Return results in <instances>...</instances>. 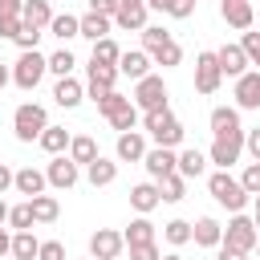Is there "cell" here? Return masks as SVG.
Segmentation results:
<instances>
[{"label":"cell","instance_id":"2","mask_svg":"<svg viewBox=\"0 0 260 260\" xmlns=\"http://www.w3.org/2000/svg\"><path fill=\"white\" fill-rule=\"evenodd\" d=\"M207 191H211V199H215L219 207H228L232 215L248 207V191H244V183H240V179H232L228 171H215V175L207 179Z\"/></svg>","mask_w":260,"mask_h":260},{"label":"cell","instance_id":"45","mask_svg":"<svg viewBox=\"0 0 260 260\" xmlns=\"http://www.w3.org/2000/svg\"><path fill=\"white\" fill-rule=\"evenodd\" d=\"M130 260H162V252H158L154 240L150 244H130Z\"/></svg>","mask_w":260,"mask_h":260},{"label":"cell","instance_id":"42","mask_svg":"<svg viewBox=\"0 0 260 260\" xmlns=\"http://www.w3.org/2000/svg\"><path fill=\"white\" fill-rule=\"evenodd\" d=\"M45 37V28H32V24H20V32H16V49L20 53H28V49H37V41Z\"/></svg>","mask_w":260,"mask_h":260},{"label":"cell","instance_id":"32","mask_svg":"<svg viewBox=\"0 0 260 260\" xmlns=\"http://www.w3.org/2000/svg\"><path fill=\"white\" fill-rule=\"evenodd\" d=\"M37 252H41V240L32 236V228L28 232H12V256L16 260H37Z\"/></svg>","mask_w":260,"mask_h":260},{"label":"cell","instance_id":"61","mask_svg":"<svg viewBox=\"0 0 260 260\" xmlns=\"http://www.w3.org/2000/svg\"><path fill=\"white\" fill-rule=\"evenodd\" d=\"M256 256H260V240H256Z\"/></svg>","mask_w":260,"mask_h":260},{"label":"cell","instance_id":"37","mask_svg":"<svg viewBox=\"0 0 260 260\" xmlns=\"http://www.w3.org/2000/svg\"><path fill=\"white\" fill-rule=\"evenodd\" d=\"M150 61H154V65H162V69H175V65L183 61V49H179V41L171 37L167 45H158V49L150 53Z\"/></svg>","mask_w":260,"mask_h":260},{"label":"cell","instance_id":"17","mask_svg":"<svg viewBox=\"0 0 260 260\" xmlns=\"http://www.w3.org/2000/svg\"><path fill=\"white\" fill-rule=\"evenodd\" d=\"M215 61H219V69H223V77H240V73H248V53L240 49V45H223V49H215Z\"/></svg>","mask_w":260,"mask_h":260},{"label":"cell","instance_id":"53","mask_svg":"<svg viewBox=\"0 0 260 260\" xmlns=\"http://www.w3.org/2000/svg\"><path fill=\"white\" fill-rule=\"evenodd\" d=\"M252 252H236V248H228V244H219V252H215V260H248Z\"/></svg>","mask_w":260,"mask_h":260},{"label":"cell","instance_id":"51","mask_svg":"<svg viewBox=\"0 0 260 260\" xmlns=\"http://www.w3.org/2000/svg\"><path fill=\"white\" fill-rule=\"evenodd\" d=\"M244 150L260 162V126H256V130H244Z\"/></svg>","mask_w":260,"mask_h":260},{"label":"cell","instance_id":"60","mask_svg":"<svg viewBox=\"0 0 260 260\" xmlns=\"http://www.w3.org/2000/svg\"><path fill=\"white\" fill-rule=\"evenodd\" d=\"M118 4H138V0H118Z\"/></svg>","mask_w":260,"mask_h":260},{"label":"cell","instance_id":"1","mask_svg":"<svg viewBox=\"0 0 260 260\" xmlns=\"http://www.w3.org/2000/svg\"><path fill=\"white\" fill-rule=\"evenodd\" d=\"M45 126H49L45 106H37V102H20V106H16V114H12V134H16V142H37V138L45 134Z\"/></svg>","mask_w":260,"mask_h":260},{"label":"cell","instance_id":"20","mask_svg":"<svg viewBox=\"0 0 260 260\" xmlns=\"http://www.w3.org/2000/svg\"><path fill=\"white\" fill-rule=\"evenodd\" d=\"M150 65H154V61H150V53H146V49H130V53H122V57H118V73H126V77H134V81H138V77H146V73H150Z\"/></svg>","mask_w":260,"mask_h":260},{"label":"cell","instance_id":"3","mask_svg":"<svg viewBox=\"0 0 260 260\" xmlns=\"http://www.w3.org/2000/svg\"><path fill=\"white\" fill-rule=\"evenodd\" d=\"M142 126H146V134L154 138V146H179V142H183V122L171 114V106H167V110H150V114L142 118Z\"/></svg>","mask_w":260,"mask_h":260},{"label":"cell","instance_id":"58","mask_svg":"<svg viewBox=\"0 0 260 260\" xmlns=\"http://www.w3.org/2000/svg\"><path fill=\"white\" fill-rule=\"evenodd\" d=\"M252 199H256V215H252V219H256V228H260V195H252Z\"/></svg>","mask_w":260,"mask_h":260},{"label":"cell","instance_id":"38","mask_svg":"<svg viewBox=\"0 0 260 260\" xmlns=\"http://www.w3.org/2000/svg\"><path fill=\"white\" fill-rule=\"evenodd\" d=\"M162 240L175 244V248L191 244V223H187V219H171V223H162Z\"/></svg>","mask_w":260,"mask_h":260},{"label":"cell","instance_id":"7","mask_svg":"<svg viewBox=\"0 0 260 260\" xmlns=\"http://www.w3.org/2000/svg\"><path fill=\"white\" fill-rule=\"evenodd\" d=\"M240 154H244V130H236V134H215V142H211V150H207V158H211L219 171H228L232 162H240Z\"/></svg>","mask_w":260,"mask_h":260},{"label":"cell","instance_id":"24","mask_svg":"<svg viewBox=\"0 0 260 260\" xmlns=\"http://www.w3.org/2000/svg\"><path fill=\"white\" fill-rule=\"evenodd\" d=\"M37 142H41V150H45V154H69L73 134H69L65 126H45V134H41Z\"/></svg>","mask_w":260,"mask_h":260},{"label":"cell","instance_id":"15","mask_svg":"<svg viewBox=\"0 0 260 260\" xmlns=\"http://www.w3.org/2000/svg\"><path fill=\"white\" fill-rule=\"evenodd\" d=\"M53 102L61 106V110H77L81 102H85V85L69 73V77H57V85H53Z\"/></svg>","mask_w":260,"mask_h":260},{"label":"cell","instance_id":"29","mask_svg":"<svg viewBox=\"0 0 260 260\" xmlns=\"http://www.w3.org/2000/svg\"><path fill=\"white\" fill-rule=\"evenodd\" d=\"M69 158H73L77 167H89V162L98 158V142H93L89 134H73V142H69Z\"/></svg>","mask_w":260,"mask_h":260},{"label":"cell","instance_id":"22","mask_svg":"<svg viewBox=\"0 0 260 260\" xmlns=\"http://www.w3.org/2000/svg\"><path fill=\"white\" fill-rule=\"evenodd\" d=\"M146 12H150L146 0H138V4H122L118 16H114V24H118V28H130V32H142V28H146Z\"/></svg>","mask_w":260,"mask_h":260},{"label":"cell","instance_id":"31","mask_svg":"<svg viewBox=\"0 0 260 260\" xmlns=\"http://www.w3.org/2000/svg\"><path fill=\"white\" fill-rule=\"evenodd\" d=\"M110 16H102V12H85L81 16V37L85 41H102V37H110Z\"/></svg>","mask_w":260,"mask_h":260},{"label":"cell","instance_id":"23","mask_svg":"<svg viewBox=\"0 0 260 260\" xmlns=\"http://www.w3.org/2000/svg\"><path fill=\"white\" fill-rule=\"evenodd\" d=\"M207 122H211V134H236V130H244V126H240V110H236V106H215Z\"/></svg>","mask_w":260,"mask_h":260},{"label":"cell","instance_id":"10","mask_svg":"<svg viewBox=\"0 0 260 260\" xmlns=\"http://www.w3.org/2000/svg\"><path fill=\"white\" fill-rule=\"evenodd\" d=\"M122 248H126V236L114 232V228H98V232L89 236V256H93V260H118Z\"/></svg>","mask_w":260,"mask_h":260},{"label":"cell","instance_id":"9","mask_svg":"<svg viewBox=\"0 0 260 260\" xmlns=\"http://www.w3.org/2000/svg\"><path fill=\"white\" fill-rule=\"evenodd\" d=\"M45 179H49V187H57V191H69V187H77V179H81V167H77L69 154H53V162L45 167Z\"/></svg>","mask_w":260,"mask_h":260},{"label":"cell","instance_id":"6","mask_svg":"<svg viewBox=\"0 0 260 260\" xmlns=\"http://www.w3.org/2000/svg\"><path fill=\"white\" fill-rule=\"evenodd\" d=\"M45 73H49V57H41L37 49L20 53V57H16V65H12V81H16L20 89H37Z\"/></svg>","mask_w":260,"mask_h":260},{"label":"cell","instance_id":"36","mask_svg":"<svg viewBox=\"0 0 260 260\" xmlns=\"http://www.w3.org/2000/svg\"><path fill=\"white\" fill-rule=\"evenodd\" d=\"M118 57H122V49H118V41H114V37H102V41H93V53H89V61L118 65Z\"/></svg>","mask_w":260,"mask_h":260},{"label":"cell","instance_id":"56","mask_svg":"<svg viewBox=\"0 0 260 260\" xmlns=\"http://www.w3.org/2000/svg\"><path fill=\"white\" fill-rule=\"evenodd\" d=\"M8 81H12V69H8V65H4V61H0V89H4V85H8Z\"/></svg>","mask_w":260,"mask_h":260},{"label":"cell","instance_id":"30","mask_svg":"<svg viewBox=\"0 0 260 260\" xmlns=\"http://www.w3.org/2000/svg\"><path fill=\"white\" fill-rule=\"evenodd\" d=\"M154 183H158L162 203H179V199L187 195V179H183L179 171H171V175H162V179H154Z\"/></svg>","mask_w":260,"mask_h":260},{"label":"cell","instance_id":"19","mask_svg":"<svg viewBox=\"0 0 260 260\" xmlns=\"http://www.w3.org/2000/svg\"><path fill=\"white\" fill-rule=\"evenodd\" d=\"M158 203H162V195H158V183H154V179H150V183H134V187H130V207H134L138 215H150Z\"/></svg>","mask_w":260,"mask_h":260},{"label":"cell","instance_id":"40","mask_svg":"<svg viewBox=\"0 0 260 260\" xmlns=\"http://www.w3.org/2000/svg\"><path fill=\"white\" fill-rule=\"evenodd\" d=\"M138 37H142V49H146V53H154L158 45H167V41H171V32H167L162 24H146Z\"/></svg>","mask_w":260,"mask_h":260},{"label":"cell","instance_id":"47","mask_svg":"<svg viewBox=\"0 0 260 260\" xmlns=\"http://www.w3.org/2000/svg\"><path fill=\"white\" fill-rule=\"evenodd\" d=\"M240 49H244L248 61L256 65V57H260V32H244V37H240Z\"/></svg>","mask_w":260,"mask_h":260},{"label":"cell","instance_id":"18","mask_svg":"<svg viewBox=\"0 0 260 260\" xmlns=\"http://www.w3.org/2000/svg\"><path fill=\"white\" fill-rule=\"evenodd\" d=\"M191 240H195L199 248H219V244H223V223L211 219V215H199V219L191 223Z\"/></svg>","mask_w":260,"mask_h":260},{"label":"cell","instance_id":"14","mask_svg":"<svg viewBox=\"0 0 260 260\" xmlns=\"http://www.w3.org/2000/svg\"><path fill=\"white\" fill-rule=\"evenodd\" d=\"M219 16H223V24H232V28H240V32H248L252 20H256L252 0H219Z\"/></svg>","mask_w":260,"mask_h":260},{"label":"cell","instance_id":"54","mask_svg":"<svg viewBox=\"0 0 260 260\" xmlns=\"http://www.w3.org/2000/svg\"><path fill=\"white\" fill-rule=\"evenodd\" d=\"M0 256H12V236L0 228Z\"/></svg>","mask_w":260,"mask_h":260},{"label":"cell","instance_id":"21","mask_svg":"<svg viewBox=\"0 0 260 260\" xmlns=\"http://www.w3.org/2000/svg\"><path fill=\"white\" fill-rule=\"evenodd\" d=\"M24 199H32V195H45V187H49V179H45V171H37V167H20L16 171V183H12Z\"/></svg>","mask_w":260,"mask_h":260},{"label":"cell","instance_id":"49","mask_svg":"<svg viewBox=\"0 0 260 260\" xmlns=\"http://www.w3.org/2000/svg\"><path fill=\"white\" fill-rule=\"evenodd\" d=\"M20 24H24L20 16H0V37H4V41H16V32H20Z\"/></svg>","mask_w":260,"mask_h":260},{"label":"cell","instance_id":"59","mask_svg":"<svg viewBox=\"0 0 260 260\" xmlns=\"http://www.w3.org/2000/svg\"><path fill=\"white\" fill-rule=\"evenodd\" d=\"M162 260H183V256H179V252H167V256H162Z\"/></svg>","mask_w":260,"mask_h":260},{"label":"cell","instance_id":"25","mask_svg":"<svg viewBox=\"0 0 260 260\" xmlns=\"http://www.w3.org/2000/svg\"><path fill=\"white\" fill-rule=\"evenodd\" d=\"M53 16H57V12L49 8V0H24V12H20L24 24H32V28H49Z\"/></svg>","mask_w":260,"mask_h":260},{"label":"cell","instance_id":"4","mask_svg":"<svg viewBox=\"0 0 260 260\" xmlns=\"http://www.w3.org/2000/svg\"><path fill=\"white\" fill-rule=\"evenodd\" d=\"M130 98H134V106H138L142 114H150V110H167V98H171V93H167V81H162L158 73H146V77L134 81V93H130Z\"/></svg>","mask_w":260,"mask_h":260},{"label":"cell","instance_id":"48","mask_svg":"<svg viewBox=\"0 0 260 260\" xmlns=\"http://www.w3.org/2000/svg\"><path fill=\"white\" fill-rule=\"evenodd\" d=\"M195 4H199V0H171V8H167V16H175V20H187V16L195 12Z\"/></svg>","mask_w":260,"mask_h":260},{"label":"cell","instance_id":"46","mask_svg":"<svg viewBox=\"0 0 260 260\" xmlns=\"http://www.w3.org/2000/svg\"><path fill=\"white\" fill-rule=\"evenodd\" d=\"M37 260H65V244H61V240H41Z\"/></svg>","mask_w":260,"mask_h":260},{"label":"cell","instance_id":"39","mask_svg":"<svg viewBox=\"0 0 260 260\" xmlns=\"http://www.w3.org/2000/svg\"><path fill=\"white\" fill-rule=\"evenodd\" d=\"M32 223H37V219H32V203H28V199L8 211V228H12V232H28Z\"/></svg>","mask_w":260,"mask_h":260},{"label":"cell","instance_id":"13","mask_svg":"<svg viewBox=\"0 0 260 260\" xmlns=\"http://www.w3.org/2000/svg\"><path fill=\"white\" fill-rule=\"evenodd\" d=\"M142 167H146L150 179H162V175L179 171V154H175V146H150L146 158H142Z\"/></svg>","mask_w":260,"mask_h":260},{"label":"cell","instance_id":"57","mask_svg":"<svg viewBox=\"0 0 260 260\" xmlns=\"http://www.w3.org/2000/svg\"><path fill=\"white\" fill-rule=\"evenodd\" d=\"M8 211H12V207H8V203H4V199H0V228H4V223H8Z\"/></svg>","mask_w":260,"mask_h":260},{"label":"cell","instance_id":"11","mask_svg":"<svg viewBox=\"0 0 260 260\" xmlns=\"http://www.w3.org/2000/svg\"><path fill=\"white\" fill-rule=\"evenodd\" d=\"M232 98H236V110H260V69L240 73Z\"/></svg>","mask_w":260,"mask_h":260},{"label":"cell","instance_id":"55","mask_svg":"<svg viewBox=\"0 0 260 260\" xmlns=\"http://www.w3.org/2000/svg\"><path fill=\"white\" fill-rule=\"evenodd\" d=\"M146 8H150V12H167V8H171V0H146Z\"/></svg>","mask_w":260,"mask_h":260},{"label":"cell","instance_id":"5","mask_svg":"<svg viewBox=\"0 0 260 260\" xmlns=\"http://www.w3.org/2000/svg\"><path fill=\"white\" fill-rule=\"evenodd\" d=\"M256 240H260L256 219H248L244 211H236V215L228 219V228H223V244L236 248V252H256Z\"/></svg>","mask_w":260,"mask_h":260},{"label":"cell","instance_id":"62","mask_svg":"<svg viewBox=\"0 0 260 260\" xmlns=\"http://www.w3.org/2000/svg\"><path fill=\"white\" fill-rule=\"evenodd\" d=\"M256 69H260V57H256Z\"/></svg>","mask_w":260,"mask_h":260},{"label":"cell","instance_id":"43","mask_svg":"<svg viewBox=\"0 0 260 260\" xmlns=\"http://www.w3.org/2000/svg\"><path fill=\"white\" fill-rule=\"evenodd\" d=\"M126 102H130V98H122L118 89H110V93H102V98H98V114H102V118H110V114H114V110H122Z\"/></svg>","mask_w":260,"mask_h":260},{"label":"cell","instance_id":"12","mask_svg":"<svg viewBox=\"0 0 260 260\" xmlns=\"http://www.w3.org/2000/svg\"><path fill=\"white\" fill-rule=\"evenodd\" d=\"M89 69V81H85V98H102V93H110L114 89V81H118V65H102V61H89L85 65Z\"/></svg>","mask_w":260,"mask_h":260},{"label":"cell","instance_id":"27","mask_svg":"<svg viewBox=\"0 0 260 260\" xmlns=\"http://www.w3.org/2000/svg\"><path fill=\"white\" fill-rule=\"evenodd\" d=\"M49 32L65 45V41L81 37V16H73V12H57V16H53V24H49Z\"/></svg>","mask_w":260,"mask_h":260},{"label":"cell","instance_id":"8","mask_svg":"<svg viewBox=\"0 0 260 260\" xmlns=\"http://www.w3.org/2000/svg\"><path fill=\"white\" fill-rule=\"evenodd\" d=\"M223 85V69H219V61H215V53H199L195 57V89L199 93H215Z\"/></svg>","mask_w":260,"mask_h":260},{"label":"cell","instance_id":"28","mask_svg":"<svg viewBox=\"0 0 260 260\" xmlns=\"http://www.w3.org/2000/svg\"><path fill=\"white\" fill-rule=\"evenodd\" d=\"M207 162H211V158H207L203 150H195V146H187V150H179V175H183V179H199Z\"/></svg>","mask_w":260,"mask_h":260},{"label":"cell","instance_id":"16","mask_svg":"<svg viewBox=\"0 0 260 260\" xmlns=\"http://www.w3.org/2000/svg\"><path fill=\"white\" fill-rule=\"evenodd\" d=\"M146 138L138 134V130H126V134H118V142H114V154H118V162H142L146 158Z\"/></svg>","mask_w":260,"mask_h":260},{"label":"cell","instance_id":"63","mask_svg":"<svg viewBox=\"0 0 260 260\" xmlns=\"http://www.w3.org/2000/svg\"><path fill=\"white\" fill-rule=\"evenodd\" d=\"M85 260H93V256H85Z\"/></svg>","mask_w":260,"mask_h":260},{"label":"cell","instance_id":"52","mask_svg":"<svg viewBox=\"0 0 260 260\" xmlns=\"http://www.w3.org/2000/svg\"><path fill=\"white\" fill-rule=\"evenodd\" d=\"M12 183H16V171H12L8 162H0V195H4V191H8Z\"/></svg>","mask_w":260,"mask_h":260},{"label":"cell","instance_id":"50","mask_svg":"<svg viewBox=\"0 0 260 260\" xmlns=\"http://www.w3.org/2000/svg\"><path fill=\"white\" fill-rule=\"evenodd\" d=\"M118 8H122L118 0H89V12H102V16H110V20L118 16Z\"/></svg>","mask_w":260,"mask_h":260},{"label":"cell","instance_id":"44","mask_svg":"<svg viewBox=\"0 0 260 260\" xmlns=\"http://www.w3.org/2000/svg\"><path fill=\"white\" fill-rule=\"evenodd\" d=\"M240 183H244V191H248V195H260V162H256V158H252V162L244 167Z\"/></svg>","mask_w":260,"mask_h":260},{"label":"cell","instance_id":"41","mask_svg":"<svg viewBox=\"0 0 260 260\" xmlns=\"http://www.w3.org/2000/svg\"><path fill=\"white\" fill-rule=\"evenodd\" d=\"M73 65H77V61H73V53H69L65 45L49 57V73H57V77H69V73H73Z\"/></svg>","mask_w":260,"mask_h":260},{"label":"cell","instance_id":"34","mask_svg":"<svg viewBox=\"0 0 260 260\" xmlns=\"http://www.w3.org/2000/svg\"><path fill=\"white\" fill-rule=\"evenodd\" d=\"M122 236H126V248H130V244H150V240H154V223H150L146 215H138V219L126 223Z\"/></svg>","mask_w":260,"mask_h":260},{"label":"cell","instance_id":"33","mask_svg":"<svg viewBox=\"0 0 260 260\" xmlns=\"http://www.w3.org/2000/svg\"><path fill=\"white\" fill-rule=\"evenodd\" d=\"M28 203H32V219H37V223H53V219L61 215V203H57L53 195H32Z\"/></svg>","mask_w":260,"mask_h":260},{"label":"cell","instance_id":"26","mask_svg":"<svg viewBox=\"0 0 260 260\" xmlns=\"http://www.w3.org/2000/svg\"><path fill=\"white\" fill-rule=\"evenodd\" d=\"M85 179H89L93 187H110V183L118 179V162H114V158H102V154H98V158H93V162L85 167Z\"/></svg>","mask_w":260,"mask_h":260},{"label":"cell","instance_id":"35","mask_svg":"<svg viewBox=\"0 0 260 260\" xmlns=\"http://www.w3.org/2000/svg\"><path fill=\"white\" fill-rule=\"evenodd\" d=\"M106 122H110V126H114L118 134H126V130H134V126H138V106H134V98H130V102H126L122 110H114V114H110Z\"/></svg>","mask_w":260,"mask_h":260}]
</instances>
